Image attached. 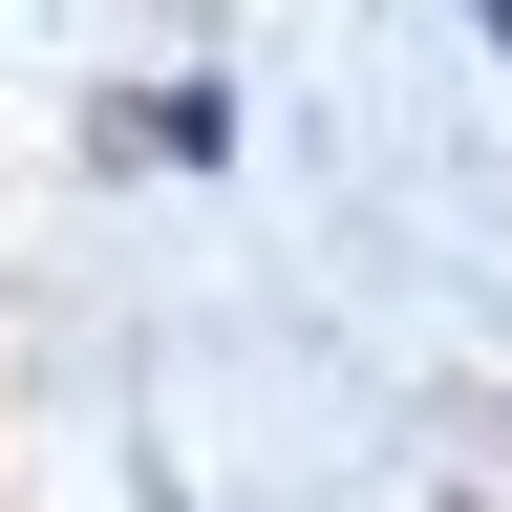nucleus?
<instances>
[{"label":"nucleus","mask_w":512,"mask_h":512,"mask_svg":"<svg viewBox=\"0 0 512 512\" xmlns=\"http://www.w3.org/2000/svg\"><path fill=\"white\" fill-rule=\"evenodd\" d=\"M491 43H512V0H491Z\"/></svg>","instance_id":"nucleus-1"}]
</instances>
